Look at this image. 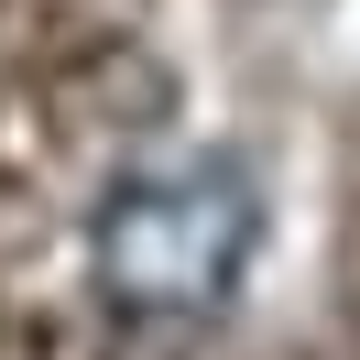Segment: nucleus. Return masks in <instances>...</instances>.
<instances>
[{
  "label": "nucleus",
  "mask_w": 360,
  "mask_h": 360,
  "mask_svg": "<svg viewBox=\"0 0 360 360\" xmlns=\"http://www.w3.org/2000/svg\"><path fill=\"white\" fill-rule=\"evenodd\" d=\"M251 240H262V207L229 164H175V175H131L88 229V273L120 316L142 328H175V316L229 306Z\"/></svg>",
  "instance_id": "nucleus-1"
}]
</instances>
